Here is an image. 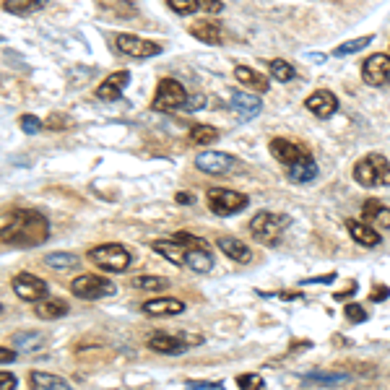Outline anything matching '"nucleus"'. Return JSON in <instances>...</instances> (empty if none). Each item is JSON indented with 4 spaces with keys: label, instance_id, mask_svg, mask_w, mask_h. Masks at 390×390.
<instances>
[{
    "label": "nucleus",
    "instance_id": "1",
    "mask_svg": "<svg viewBox=\"0 0 390 390\" xmlns=\"http://www.w3.org/2000/svg\"><path fill=\"white\" fill-rule=\"evenodd\" d=\"M47 239H50V221L36 209H18L0 224V245L39 247Z\"/></svg>",
    "mask_w": 390,
    "mask_h": 390
},
{
    "label": "nucleus",
    "instance_id": "2",
    "mask_svg": "<svg viewBox=\"0 0 390 390\" xmlns=\"http://www.w3.org/2000/svg\"><path fill=\"white\" fill-rule=\"evenodd\" d=\"M354 180L362 188H388L390 162L382 154H370L354 164Z\"/></svg>",
    "mask_w": 390,
    "mask_h": 390
},
{
    "label": "nucleus",
    "instance_id": "3",
    "mask_svg": "<svg viewBox=\"0 0 390 390\" xmlns=\"http://www.w3.org/2000/svg\"><path fill=\"white\" fill-rule=\"evenodd\" d=\"M91 263L97 265L99 271H107V273H123L130 268L133 263V255L130 250L123 245H115V242H109V245H99V247H91L89 253H86Z\"/></svg>",
    "mask_w": 390,
    "mask_h": 390
},
{
    "label": "nucleus",
    "instance_id": "4",
    "mask_svg": "<svg viewBox=\"0 0 390 390\" xmlns=\"http://www.w3.org/2000/svg\"><path fill=\"white\" fill-rule=\"evenodd\" d=\"M286 227H289V216L273 214V211H260V214H255L253 221H250V235H253L258 242H263V245H276Z\"/></svg>",
    "mask_w": 390,
    "mask_h": 390
},
{
    "label": "nucleus",
    "instance_id": "5",
    "mask_svg": "<svg viewBox=\"0 0 390 390\" xmlns=\"http://www.w3.org/2000/svg\"><path fill=\"white\" fill-rule=\"evenodd\" d=\"M185 102H188L185 86L174 78H162L156 86L154 99H151V109L154 112H177V109L185 107Z\"/></svg>",
    "mask_w": 390,
    "mask_h": 390
},
{
    "label": "nucleus",
    "instance_id": "6",
    "mask_svg": "<svg viewBox=\"0 0 390 390\" xmlns=\"http://www.w3.org/2000/svg\"><path fill=\"white\" fill-rule=\"evenodd\" d=\"M71 291L78 297V300H104V297H112L115 294V284L109 279H102V276H94V273H81L71 281Z\"/></svg>",
    "mask_w": 390,
    "mask_h": 390
},
{
    "label": "nucleus",
    "instance_id": "7",
    "mask_svg": "<svg viewBox=\"0 0 390 390\" xmlns=\"http://www.w3.org/2000/svg\"><path fill=\"white\" fill-rule=\"evenodd\" d=\"M206 203L216 216H232V214L245 209L250 200H247V195L229 190V188H211L209 195H206Z\"/></svg>",
    "mask_w": 390,
    "mask_h": 390
},
{
    "label": "nucleus",
    "instance_id": "8",
    "mask_svg": "<svg viewBox=\"0 0 390 390\" xmlns=\"http://www.w3.org/2000/svg\"><path fill=\"white\" fill-rule=\"evenodd\" d=\"M118 50L125 57H133V60H146V57H156L162 55V45L159 42H151V39H141V36L133 34H120L115 39Z\"/></svg>",
    "mask_w": 390,
    "mask_h": 390
},
{
    "label": "nucleus",
    "instance_id": "9",
    "mask_svg": "<svg viewBox=\"0 0 390 390\" xmlns=\"http://www.w3.org/2000/svg\"><path fill=\"white\" fill-rule=\"evenodd\" d=\"M11 286H13L18 300L32 302V305H36V302H42L47 297V281L36 279V276H32V273H27V271L16 273Z\"/></svg>",
    "mask_w": 390,
    "mask_h": 390
},
{
    "label": "nucleus",
    "instance_id": "10",
    "mask_svg": "<svg viewBox=\"0 0 390 390\" xmlns=\"http://www.w3.org/2000/svg\"><path fill=\"white\" fill-rule=\"evenodd\" d=\"M362 78L367 86H388L390 83V55H370L362 65Z\"/></svg>",
    "mask_w": 390,
    "mask_h": 390
},
{
    "label": "nucleus",
    "instance_id": "11",
    "mask_svg": "<svg viewBox=\"0 0 390 390\" xmlns=\"http://www.w3.org/2000/svg\"><path fill=\"white\" fill-rule=\"evenodd\" d=\"M235 156L224 151H203L195 156V167L203 174H227L229 169H235Z\"/></svg>",
    "mask_w": 390,
    "mask_h": 390
},
{
    "label": "nucleus",
    "instance_id": "12",
    "mask_svg": "<svg viewBox=\"0 0 390 390\" xmlns=\"http://www.w3.org/2000/svg\"><path fill=\"white\" fill-rule=\"evenodd\" d=\"M305 107L320 120H328L333 112L338 109V99L333 91H326V89H318L315 94H309L307 102H305Z\"/></svg>",
    "mask_w": 390,
    "mask_h": 390
},
{
    "label": "nucleus",
    "instance_id": "13",
    "mask_svg": "<svg viewBox=\"0 0 390 390\" xmlns=\"http://www.w3.org/2000/svg\"><path fill=\"white\" fill-rule=\"evenodd\" d=\"M130 83V73L127 71H115L109 73L107 78L97 86V99L102 102H115L120 99V94L125 91V86Z\"/></svg>",
    "mask_w": 390,
    "mask_h": 390
},
{
    "label": "nucleus",
    "instance_id": "14",
    "mask_svg": "<svg viewBox=\"0 0 390 390\" xmlns=\"http://www.w3.org/2000/svg\"><path fill=\"white\" fill-rule=\"evenodd\" d=\"M232 109L237 112L239 120H253L258 118V112L263 109V102L258 94H250V91H235L232 94Z\"/></svg>",
    "mask_w": 390,
    "mask_h": 390
},
{
    "label": "nucleus",
    "instance_id": "15",
    "mask_svg": "<svg viewBox=\"0 0 390 390\" xmlns=\"http://www.w3.org/2000/svg\"><path fill=\"white\" fill-rule=\"evenodd\" d=\"M346 229H349V235H351V239H354L356 245H362V247H377L382 242L380 232H377L372 224H367V221L349 218V221H346Z\"/></svg>",
    "mask_w": 390,
    "mask_h": 390
},
{
    "label": "nucleus",
    "instance_id": "16",
    "mask_svg": "<svg viewBox=\"0 0 390 390\" xmlns=\"http://www.w3.org/2000/svg\"><path fill=\"white\" fill-rule=\"evenodd\" d=\"M268 148H271L273 159L281 162L284 167H289V164L300 162L302 156H307L305 151H302V146H297L294 141H286V138H273Z\"/></svg>",
    "mask_w": 390,
    "mask_h": 390
},
{
    "label": "nucleus",
    "instance_id": "17",
    "mask_svg": "<svg viewBox=\"0 0 390 390\" xmlns=\"http://www.w3.org/2000/svg\"><path fill=\"white\" fill-rule=\"evenodd\" d=\"M148 349L156 351V354H169V356H177L182 354L188 344H185V338L182 336H169V333H154V336L148 338Z\"/></svg>",
    "mask_w": 390,
    "mask_h": 390
},
{
    "label": "nucleus",
    "instance_id": "18",
    "mask_svg": "<svg viewBox=\"0 0 390 390\" xmlns=\"http://www.w3.org/2000/svg\"><path fill=\"white\" fill-rule=\"evenodd\" d=\"M216 247L227 255V258H232L235 263H250V260H253V250H250L242 239H237V237H218Z\"/></svg>",
    "mask_w": 390,
    "mask_h": 390
},
{
    "label": "nucleus",
    "instance_id": "19",
    "mask_svg": "<svg viewBox=\"0 0 390 390\" xmlns=\"http://www.w3.org/2000/svg\"><path fill=\"white\" fill-rule=\"evenodd\" d=\"M190 34L195 36V39H200L203 45H221L224 42V29H221V24L218 21H195L190 27Z\"/></svg>",
    "mask_w": 390,
    "mask_h": 390
},
{
    "label": "nucleus",
    "instance_id": "20",
    "mask_svg": "<svg viewBox=\"0 0 390 390\" xmlns=\"http://www.w3.org/2000/svg\"><path fill=\"white\" fill-rule=\"evenodd\" d=\"M146 315H182L185 312V302L177 297H159V300L144 302Z\"/></svg>",
    "mask_w": 390,
    "mask_h": 390
},
{
    "label": "nucleus",
    "instance_id": "21",
    "mask_svg": "<svg viewBox=\"0 0 390 390\" xmlns=\"http://www.w3.org/2000/svg\"><path fill=\"white\" fill-rule=\"evenodd\" d=\"M286 177H289L291 182H300V185H305V182H312L315 177H318V164H315V159L312 156H302L300 162H294L286 167Z\"/></svg>",
    "mask_w": 390,
    "mask_h": 390
},
{
    "label": "nucleus",
    "instance_id": "22",
    "mask_svg": "<svg viewBox=\"0 0 390 390\" xmlns=\"http://www.w3.org/2000/svg\"><path fill=\"white\" fill-rule=\"evenodd\" d=\"M235 78L250 91H258V94H265V91H268V78H265L260 71L250 68V65H237Z\"/></svg>",
    "mask_w": 390,
    "mask_h": 390
},
{
    "label": "nucleus",
    "instance_id": "23",
    "mask_svg": "<svg viewBox=\"0 0 390 390\" xmlns=\"http://www.w3.org/2000/svg\"><path fill=\"white\" fill-rule=\"evenodd\" d=\"M362 214L367 224H372L375 229H390V209H385L380 200H367L362 206Z\"/></svg>",
    "mask_w": 390,
    "mask_h": 390
},
{
    "label": "nucleus",
    "instance_id": "24",
    "mask_svg": "<svg viewBox=\"0 0 390 390\" xmlns=\"http://www.w3.org/2000/svg\"><path fill=\"white\" fill-rule=\"evenodd\" d=\"M34 307H36V315H39L42 320H57V318H63V315L71 312L68 302L60 300V297H50V300L45 297L42 302H36Z\"/></svg>",
    "mask_w": 390,
    "mask_h": 390
},
{
    "label": "nucleus",
    "instance_id": "25",
    "mask_svg": "<svg viewBox=\"0 0 390 390\" xmlns=\"http://www.w3.org/2000/svg\"><path fill=\"white\" fill-rule=\"evenodd\" d=\"M185 265L195 273H209L214 268V253L206 247H195V250H188V258H185Z\"/></svg>",
    "mask_w": 390,
    "mask_h": 390
},
{
    "label": "nucleus",
    "instance_id": "26",
    "mask_svg": "<svg viewBox=\"0 0 390 390\" xmlns=\"http://www.w3.org/2000/svg\"><path fill=\"white\" fill-rule=\"evenodd\" d=\"M29 382H32V390H73L71 382H65L63 377L50 372H32L29 375Z\"/></svg>",
    "mask_w": 390,
    "mask_h": 390
},
{
    "label": "nucleus",
    "instance_id": "27",
    "mask_svg": "<svg viewBox=\"0 0 390 390\" xmlns=\"http://www.w3.org/2000/svg\"><path fill=\"white\" fill-rule=\"evenodd\" d=\"M151 250L154 253H159L162 258H167L172 265H185V258H188V250L185 247H180L174 239H162V242H154L151 245Z\"/></svg>",
    "mask_w": 390,
    "mask_h": 390
},
{
    "label": "nucleus",
    "instance_id": "28",
    "mask_svg": "<svg viewBox=\"0 0 390 390\" xmlns=\"http://www.w3.org/2000/svg\"><path fill=\"white\" fill-rule=\"evenodd\" d=\"M42 346H45V341L34 330H21V333L13 336V349L18 354H32V351H39Z\"/></svg>",
    "mask_w": 390,
    "mask_h": 390
},
{
    "label": "nucleus",
    "instance_id": "29",
    "mask_svg": "<svg viewBox=\"0 0 390 390\" xmlns=\"http://www.w3.org/2000/svg\"><path fill=\"white\" fill-rule=\"evenodd\" d=\"M47 3H50V0H3V11L16 13V16H29V13L42 11Z\"/></svg>",
    "mask_w": 390,
    "mask_h": 390
},
{
    "label": "nucleus",
    "instance_id": "30",
    "mask_svg": "<svg viewBox=\"0 0 390 390\" xmlns=\"http://www.w3.org/2000/svg\"><path fill=\"white\" fill-rule=\"evenodd\" d=\"M268 73H271L273 81L279 83H289L297 78V71H294V65L286 63V60H281V57H276V60H271L268 63Z\"/></svg>",
    "mask_w": 390,
    "mask_h": 390
},
{
    "label": "nucleus",
    "instance_id": "31",
    "mask_svg": "<svg viewBox=\"0 0 390 390\" xmlns=\"http://www.w3.org/2000/svg\"><path fill=\"white\" fill-rule=\"evenodd\" d=\"M188 141L193 146H209L218 141V130L214 125H193L190 133H188Z\"/></svg>",
    "mask_w": 390,
    "mask_h": 390
},
{
    "label": "nucleus",
    "instance_id": "32",
    "mask_svg": "<svg viewBox=\"0 0 390 390\" xmlns=\"http://www.w3.org/2000/svg\"><path fill=\"white\" fill-rule=\"evenodd\" d=\"M45 263L53 268V271H71L78 265V255L73 253H50L45 258Z\"/></svg>",
    "mask_w": 390,
    "mask_h": 390
},
{
    "label": "nucleus",
    "instance_id": "33",
    "mask_svg": "<svg viewBox=\"0 0 390 390\" xmlns=\"http://www.w3.org/2000/svg\"><path fill=\"white\" fill-rule=\"evenodd\" d=\"M372 34H367V36H356V39H349V42H344V45H338L336 50H333V55L336 57H346V55H354L359 53V50H364V47H370L372 45Z\"/></svg>",
    "mask_w": 390,
    "mask_h": 390
},
{
    "label": "nucleus",
    "instance_id": "34",
    "mask_svg": "<svg viewBox=\"0 0 390 390\" xmlns=\"http://www.w3.org/2000/svg\"><path fill=\"white\" fill-rule=\"evenodd\" d=\"M133 286L141 291H164L169 286V281L162 276H138V279H133Z\"/></svg>",
    "mask_w": 390,
    "mask_h": 390
},
{
    "label": "nucleus",
    "instance_id": "35",
    "mask_svg": "<svg viewBox=\"0 0 390 390\" xmlns=\"http://www.w3.org/2000/svg\"><path fill=\"white\" fill-rule=\"evenodd\" d=\"M167 8H172L177 16H190L200 11V0H167Z\"/></svg>",
    "mask_w": 390,
    "mask_h": 390
},
{
    "label": "nucleus",
    "instance_id": "36",
    "mask_svg": "<svg viewBox=\"0 0 390 390\" xmlns=\"http://www.w3.org/2000/svg\"><path fill=\"white\" fill-rule=\"evenodd\" d=\"M305 380L318 382V385H338V382H346L344 372H309L305 375Z\"/></svg>",
    "mask_w": 390,
    "mask_h": 390
},
{
    "label": "nucleus",
    "instance_id": "37",
    "mask_svg": "<svg viewBox=\"0 0 390 390\" xmlns=\"http://www.w3.org/2000/svg\"><path fill=\"white\" fill-rule=\"evenodd\" d=\"M172 239L177 242L180 247H185V250H195V247H206V239L203 237H195L190 235V232H174Z\"/></svg>",
    "mask_w": 390,
    "mask_h": 390
},
{
    "label": "nucleus",
    "instance_id": "38",
    "mask_svg": "<svg viewBox=\"0 0 390 390\" xmlns=\"http://www.w3.org/2000/svg\"><path fill=\"white\" fill-rule=\"evenodd\" d=\"M237 385H239V390H263L265 380L260 377V375L247 372V375H239V377H237Z\"/></svg>",
    "mask_w": 390,
    "mask_h": 390
},
{
    "label": "nucleus",
    "instance_id": "39",
    "mask_svg": "<svg viewBox=\"0 0 390 390\" xmlns=\"http://www.w3.org/2000/svg\"><path fill=\"white\" fill-rule=\"evenodd\" d=\"M18 125H21V130H24L27 136H36V133L42 130V120L34 118V115H21Z\"/></svg>",
    "mask_w": 390,
    "mask_h": 390
},
{
    "label": "nucleus",
    "instance_id": "40",
    "mask_svg": "<svg viewBox=\"0 0 390 390\" xmlns=\"http://www.w3.org/2000/svg\"><path fill=\"white\" fill-rule=\"evenodd\" d=\"M344 315L351 320V323H364V320H367V312H364V307H362V305H354V302H351V305H346Z\"/></svg>",
    "mask_w": 390,
    "mask_h": 390
},
{
    "label": "nucleus",
    "instance_id": "41",
    "mask_svg": "<svg viewBox=\"0 0 390 390\" xmlns=\"http://www.w3.org/2000/svg\"><path fill=\"white\" fill-rule=\"evenodd\" d=\"M206 107V97L203 94H198V97H188V102H185V112H195V109Z\"/></svg>",
    "mask_w": 390,
    "mask_h": 390
},
{
    "label": "nucleus",
    "instance_id": "42",
    "mask_svg": "<svg viewBox=\"0 0 390 390\" xmlns=\"http://www.w3.org/2000/svg\"><path fill=\"white\" fill-rule=\"evenodd\" d=\"M16 382L13 372H0V390H16Z\"/></svg>",
    "mask_w": 390,
    "mask_h": 390
},
{
    "label": "nucleus",
    "instance_id": "43",
    "mask_svg": "<svg viewBox=\"0 0 390 390\" xmlns=\"http://www.w3.org/2000/svg\"><path fill=\"white\" fill-rule=\"evenodd\" d=\"M200 8L206 11V13H221L224 11V3H218V0H200Z\"/></svg>",
    "mask_w": 390,
    "mask_h": 390
},
{
    "label": "nucleus",
    "instance_id": "44",
    "mask_svg": "<svg viewBox=\"0 0 390 390\" xmlns=\"http://www.w3.org/2000/svg\"><path fill=\"white\" fill-rule=\"evenodd\" d=\"M188 390H221L218 382H198V380H190L188 382Z\"/></svg>",
    "mask_w": 390,
    "mask_h": 390
},
{
    "label": "nucleus",
    "instance_id": "45",
    "mask_svg": "<svg viewBox=\"0 0 390 390\" xmlns=\"http://www.w3.org/2000/svg\"><path fill=\"white\" fill-rule=\"evenodd\" d=\"M16 349H6V346H0V364H11L16 362Z\"/></svg>",
    "mask_w": 390,
    "mask_h": 390
},
{
    "label": "nucleus",
    "instance_id": "46",
    "mask_svg": "<svg viewBox=\"0 0 390 390\" xmlns=\"http://www.w3.org/2000/svg\"><path fill=\"white\" fill-rule=\"evenodd\" d=\"M388 297H390V289H388V286H375L372 294H370V300H375V302H385Z\"/></svg>",
    "mask_w": 390,
    "mask_h": 390
},
{
    "label": "nucleus",
    "instance_id": "47",
    "mask_svg": "<svg viewBox=\"0 0 390 390\" xmlns=\"http://www.w3.org/2000/svg\"><path fill=\"white\" fill-rule=\"evenodd\" d=\"M63 125H71V120L60 118V115H53V118L47 120V127H63Z\"/></svg>",
    "mask_w": 390,
    "mask_h": 390
},
{
    "label": "nucleus",
    "instance_id": "48",
    "mask_svg": "<svg viewBox=\"0 0 390 390\" xmlns=\"http://www.w3.org/2000/svg\"><path fill=\"white\" fill-rule=\"evenodd\" d=\"M336 279V273H328V276H315V279H305V284H330Z\"/></svg>",
    "mask_w": 390,
    "mask_h": 390
},
{
    "label": "nucleus",
    "instance_id": "49",
    "mask_svg": "<svg viewBox=\"0 0 390 390\" xmlns=\"http://www.w3.org/2000/svg\"><path fill=\"white\" fill-rule=\"evenodd\" d=\"M177 203H185V206H190V203H195V198H193L190 193H177Z\"/></svg>",
    "mask_w": 390,
    "mask_h": 390
},
{
    "label": "nucleus",
    "instance_id": "50",
    "mask_svg": "<svg viewBox=\"0 0 390 390\" xmlns=\"http://www.w3.org/2000/svg\"><path fill=\"white\" fill-rule=\"evenodd\" d=\"M0 312H3V305H0Z\"/></svg>",
    "mask_w": 390,
    "mask_h": 390
}]
</instances>
